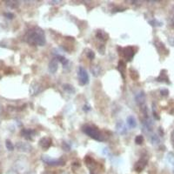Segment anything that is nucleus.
Returning <instances> with one entry per match:
<instances>
[{
    "label": "nucleus",
    "mask_w": 174,
    "mask_h": 174,
    "mask_svg": "<svg viewBox=\"0 0 174 174\" xmlns=\"http://www.w3.org/2000/svg\"><path fill=\"white\" fill-rule=\"evenodd\" d=\"M135 100L137 102V104L139 105H142L145 104V101H146V95L143 92H139L138 94H136L135 96Z\"/></svg>",
    "instance_id": "423d86ee"
},
{
    "label": "nucleus",
    "mask_w": 174,
    "mask_h": 174,
    "mask_svg": "<svg viewBox=\"0 0 174 174\" xmlns=\"http://www.w3.org/2000/svg\"><path fill=\"white\" fill-rule=\"evenodd\" d=\"M42 160L47 165L52 166H64L65 165V161L63 159H53L51 158L48 156H43L42 157Z\"/></svg>",
    "instance_id": "20e7f679"
},
{
    "label": "nucleus",
    "mask_w": 174,
    "mask_h": 174,
    "mask_svg": "<svg viewBox=\"0 0 174 174\" xmlns=\"http://www.w3.org/2000/svg\"><path fill=\"white\" fill-rule=\"evenodd\" d=\"M64 89L65 91H67L68 92H75V90L73 88V86L70 85H64Z\"/></svg>",
    "instance_id": "f3484780"
},
{
    "label": "nucleus",
    "mask_w": 174,
    "mask_h": 174,
    "mask_svg": "<svg viewBox=\"0 0 174 174\" xmlns=\"http://www.w3.org/2000/svg\"><path fill=\"white\" fill-rule=\"evenodd\" d=\"M52 145V139L49 138H44L40 140V146L43 149H48Z\"/></svg>",
    "instance_id": "6e6552de"
},
{
    "label": "nucleus",
    "mask_w": 174,
    "mask_h": 174,
    "mask_svg": "<svg viewBox=\"0 0 174 174\" xmlns=\"http://www.w3.org/2000/svg\"><path fill=\"white\" fill-rule=\"evenodd\" d=\"M58 68V65H57V59L54 58L50 62L49 64V71L52 73H55L57 71Z\"/></svg>",
    "instance_id": "0eeeda50"
},
{
    "label": "nucleus",
    "mask_w": 174,
    "mask_h": 174,
    "mask_svg": "<svg viewBox=\"0 0 174 174\" xmlns=\"http://www.w3.org/2000/svg\"><path fill=\"white\" fill-rule=\"evenodd\" d=\"M146 163H147V160L146 159H141L140 161H138L136 166H135V169L138 171V172H141L146 166Z\"/></svg>",
    "instance_id": "1a4fd4ad"
},
{
    "label": "nucleus",
    "mask_w": 174,
    "mask_h": 174,
    "mask_svg": "<svg viewBox=\"0 0 174 174\" xmlns=\"http://www.w3.org/2000/svg\"><path fill=\"white\" fill-rule=\"evenodd\" d=\"M90 110H91V108H90L89 105H85L84 106V111H85V112H88Z\"/></svg>",
    "instance_id": "5701e85b"
},
{
    "label": "nucleus",
    "mask_w": 174,
    "mask_h": 174,
    "mask_svg": "<svg viewBox=\"0 0 174 174\" xmlns=\"http://www.w3.org/2000/svg\"><path fill=\"white\" fill-rule=\"evenodd\" d=\"M97 37L98 39H100L102 41H106L108 39V36H107V34L105 33L104 32H102V31H98L97 32Z\"/></svg>",
    "instance_id": "ddd939ff"
},
{
    "label": "nucleus",
    "mask_w": 174,
    "mask_h": 174,
    "mask_svg": "<svg viewBox=\"0 0 174 174\" xmlns=\"http://www.w3.org/2000/svg\"><path fill=\"white\" fill-rule=\"evenodd\" d=\"M57 61H60L61 63L64 65V66L65 65H66L68 63H69V61H68V59H66L65 57H63V56H60V55H58V56H57Z\"/></svg>",
    "instance_id": "2eb2a0df"
},
{
    "label": "nucleus",
    "mask_w": 174,
    "mask_h": 174,
    "mask_svg": "<svg viewBox=\"0 0 174 174\" xmlns=\"http://www.w3.org/2000/svg\"><path fill=\"white\" fill-rule=\"evenodd\" d=\"M4 16H6L8 18H12L13 17H14V15L12 14V13H5L4 14Z\"/></svg>",
    "instance_id": "4be33fe9"
},
{
    "label": "nucleus",
    "mask_w": 174,
    "mask_h": 174,
    "mask_svg": "<svg viewBox=\"0 0 174 174\" xmlns=\"http://www.w3.org/2000/svg\"><path fill=\"white\" fill-rule=\"evenodd\" d=\"M127 125L129 126L130 128H135L137 126V122H136L135 117L132 116L127 117Z\"/></svg>",
    "instance_id": "9b49d317"
},
{
    "label": "nucleus",
    "mask_w": 174,
    "mask_h": 174,
    "mask_svg": "<svg viewBox=\"0 0 174 174\" xmlns=\"http://www.w3.org/2000/svg\"><path fill=\"white\" fill-rule=\"evenodd\" d=\"M151 139H152V142L153 144H158V143H159V138H158L157 135H152Z\"/></svg>",
    "instance_id": "aec40b11"
},
{
    "label": "nucleus",
    "mask_w": 174,
    "mask_h": 174,
    "mask_svg": "<svg viewBox=\"0 0 174 174\" xmlns=\"http://www.w3.org/2000/svg\"><path fill=\"white\" fill-rule=\"evenodd\" d=\"M34 133H35V132H34L33 130L24 129L22 131V134L24 135V138H27V139H31V137H32Z\"/></svg>",
    "instance_id": "f8f14e48"
},
{
    "label": "nucleus",
    "mask_w": 174,
    "mask_h": 174,
    "mask_svg": "<svg viewBox=\"0 0 174 174\" xmlns=\"http://www.w3.org/2000/svg\"><path fill=\"white\" fill-rule=\"evenodd\" d=\"M116 129H117V132H118L119 134H126V128L125 125L121 123V122H119V123H117V126H116Z\"/></svg>",
    "instance_id": "9d476101"
},
{
    "label": "nucleus",
    "mask_w": 174,
    "mask_h": 174,
    "mask_svg": "<svg viewBox=\"0 0 174 174\" xmlns=\"http://www.w3.org/2000/svg\"><path fill=\"white\" fill-rule=\"evenodd\" d=\"M143 141H144V138H143V136H141V135H138L135 138V142H136L137 145H141Z\"/></svg>",
    "instance_id": "a211bd4d"
},
{
    "label": "nucleus",
    "mask_w": 174,
    "mask_h": 174,
    "mask_svg": "<svg viewBox=\"0 0 174 174\" xmlns=\"http://www.w3.org/2000/svg\"><path fill=\"white\" fill-rule=\"evenodd\" d=\"M134 50L132 47H126L123 50V56L126 57L127 60H132V58L134 56Z\"/></svg>",
    "instance_id": "39448f33"
},
{
    "label": "nucleus",
    "mask_w": 174,
    "mask_h": 174,
    "mask_svg": "<svg viewBox=\"0 0 174 174\" xmlns=\"http://www.w3.org/2000/svg\"><path fill=\"white\" fill-rule=\"evenodd\" d=\"M84 132L85 134H87L88 136H90L91 138H92L93 139L97 140V141H104L105 140V138L103 136V134L95 127L91 126H86L84 127Z\"/></svg>",
    "instance_id": "f03ea898"
},
{
    "label": "nucleus",
    "mask_w": 174,
    "mask_h": 174,
    "mask_svg": "<svg viewBox=\"0 0 174 174\" xmlns=\"http://www.w3.org/2000/svg\"><path fill=\"white\" fill-rule=\"evenodd\" d=\"M160 93H161V95L164 96V97H167L168 94H169V92H168V90L167 89H163L160 91Z\"/></svg>",
    "instance_id": "412c9836"
},
{
    "label": "nucleus",
    "mask_w": 174,
    "mask_h": 174,
    "mask_svg": "<svg viewBox=\"0 0 174 174\" xmlns=\"http://www.w3.org/2000/svg\"><path fill=\"white\" fill-rule=\"evenodd\" d=\"M86 56H87V57H88L89 59H93V58L95 57V53L93 52L92 51L88 50V52H86Z\"/></svg>",
    "instance_id": "6ab92c4d"
},
{
    "label": "nucleus",
    "mask_w": 174,
    "mask_h": 174,
    "mask_svg": "<svg viewBox=\"0 0 174 174\" xmlns=\"http://www.w3.org/2000/svg\"><path fill=\"white\" fill-rule=\"evenodd\" d=\"M77 75H78V79H79V84L81 85H85L88 84L89 82V75L87 72L84 69L83 67H79L78 68V72H77Z\"/></svg>",
    "instance_id": "7ed1b4c3"
},
{
    "label": "nucleus",
    "mask_w": 174,
    "mask_h": 174,
    "mask_svg": "<svg viewBox=\"0 0 174 174\" xmlns=\"http://www.w3.org/2000/svg\"><path fill=\"white\" fill-rule=\"evenodd\" d=\"M165 72V71H163L161 74H160V76L158 77V81H166V83H170V82L168 81L169 80V78L167 77V75H166V73H164Z\"/></svg>",
    "instance_id": "4468645a"
},
{
    "label": "nucleus",
    "mask_w": 174,
    "mask_h": 174,
    "mask_svg": "<svg viewBox=\"0 0 174 174\" xmlns=\"http://www.w3.org/2000/svg\"><path fill=\"white\" fill-rule=\"evenodd\" d=\"M25 40L30 45L43 46L45 44V32L39 27H35L27 32L25 36Z\"/></svg>",
    "instance_id": "f257e3e1"
},
{
    "label": "nucleus",
    "mask_w": 174,
    "mask_h": 174,
    "mask_svg": "<svg viewBox=\"0 0 174 174\" xmlns=\"http://www.w3.org/2000/svg\"><path fill=\"white\" fill-rule=\"evenodd\" d=\"M5 146H6L7 150H9V151L14 150V146L12 145V143L10 141V140H6V142H5Z\"/></svg>",
    "instance_id": "dca6fc26"
}]
</instances>
